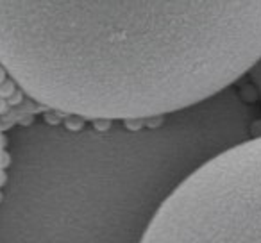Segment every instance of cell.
Here are the masks:
<instances>
[{
	"label": "cell",
	"instance_id": "5b68a950",
	"mask_svg": "<svg viewBox=\"0 0 261 243\" xmlns=\"http://www.w3.org/2000/svg\"><path fill=\"white\" fill-rule=\"evenodd\" d=\"M15 95V83L9 79H6L4 83L0 84V98H11Z\"/></svg>",
	"mask_w": 261,
	"mask_h": 243
},
{
	"label": "cell",
	"instance_id": "6da1fadb",
	"mask_svg": "<svg viewBox=\"0 0 261 243\" xmlns=\"http://www.w3.org/2000/svg\"><path fill=\"white\" fill-rule=\"evenodd\" d=\"M259 59L261 0L0 2V63L33 98L79 118H165Z\"/></svg>",
	"mask_w": 261,
	"mask_h": 243
},
{
	"label": "cell",
	"instance_id": "9c48e42d",
	"mask_svg": "<svg viewBox=\"0 0 261 243\" xmlns=\"http://www.w3.org/2000/svg\"><path fill=\"white\" fill-rule=\"evenodd\" d=\"M4 156V152H2V150H0V157ZM2 168H4V163H2V161H0V179H4V175H2Z\"/></svg>",
	"mask_w": 261,
	"mask_h": 243
},
{
	"label": "cell",
	"instance_id": "3957f363",
	"mask_svg": "<svg viewBox=\"0 0 261 243\" xmlns=\"http://www.w3.org/2000/svg\"><path fill=\"white\" fill-rule=\"evenodd\" d=\"M142 243H261V136L224 150L186 177Z\"/></svg>",
	"mask_w": 261,
	"mask_h": 243
},
{
	"label": "cell",
	"instance_id": "277c9868",
	"mask_svg": "<svg viewBox=\"0 0 261 243\" xmlns=\"http://www.w3.org/2000/svg\"><path fill=\"white\" fill-rule=\"evenodd\" d=\"M249 75H250V79H252L254 86H256L257 93H259V97H261V59L257 61V65L254 66L252 70H250Z\"/></svg>",
	"mask_w": 261,
	"mask_h": 243
},
{
	"label": "cell",
	"instance_id": "ba28073f",
	"mask_svg": "<svg viewBox=\"0 0 261 243\" xmlns=\"http://www.w3.org/2000/svg\"><path fill=\"white\" fill-rule=\"evenodd\" d=\"M8 79V72H6V68L2 65H0V84L4 83V80Z\"/></svg>",
	"mask_w": 261,
	"mask_h": 243
},
{
	"label": "cell",
	"instance_id": "8992f818",
	"mask_svg": "<svg viewBox=\"0 0 261 243\" xmlns=\"http://www.w3.org/2000/svg\"><path fill=\"white\" fill-rule=\"evenodd\" d=\"M9 109V104L4 100V98H0V115H4V113H8Z\"/></svg>",
	"mask_w": 261,
	"mask_h": 243
},
{
	"label": "cell",
	"instance_id": "52a82bcc",
	"mask_svg": "<svg viewBox=\"0 0 261 243\" xmlns=\"http://www.w3.org/2000/svg\"><path fill=\"white\" fill-rule=\"evenodd\" d=\"M20 100H22V93H16V91H15V95H13V97L11 98H9V104H18V102Z\"/></svg>",
	"mask_w": 261,
	"mask_h": 243
},
{
	"label": "cell",
	"instance_id": "7a4b0ae2",
	"mask_svg": "<svg viewBox=\"0 0 261 243\" xmlns=\"http://www.w3.org/2000/svg\"><path fill=\"white\" fill-rule=\"evenodd\" d=\"M254 113L231 88L150 125L36 132L25 197L27 243H142L197 168L249 138Z\"/></svg>",
	"mask_w": 261,
	"mask_h": 243
}]
</instances>
